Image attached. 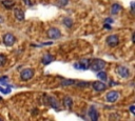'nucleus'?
I'll return each mask as SVG.
<instances>
[{"label": "nucleus", "instance_id": "obj_8", "mask_svg": "<svg viewBox=\"0 0 135 121\" xmlns=\"http://www.w3.org/2000/svg\"><path fill=\"white\" fill-rule=\"evenodd\" d=\"M117 73H118L122 78H127V77L130 76V70H129V68L126 67V66H122V65H120V66L117 67Z\"/></svg>", "mask_w": 135, "mask_h": 121}, {"label": "nucleus", "instance_id": "obj_11", "mask_svg": "<svg viewBox=\"0 0 135 121\" xmlns=\"http://www.w3.org/2000/svg\"><path fill=\"white\" fill-rule=\"evenodd\" d=\"M14 16H15V18H16L17 20H19V21L24 20V13H23V11L20 9V8H15V9H14Z\"/></svg>", "mask_w": 135, "mask_h": 121}, {"label": "nucleus", "instance_id": "obj_23", "mask_svg": "<svg viewBox=\"0 0 135 121\" xmlns=\"http://www.w3.org/2000/svg\"><path fill=\"white\" fill-rule=\"evenodd\" d=\"M130 110H131L132 114H135V107H134V105H132V106L130 107Z\"/></svg>", "mask_w": 135, "mask_h": 121}, {"label": "nucleus", "instance_id": "obj_25", "mask_svg": "<svg viewBox=\"0 0 135 121\" xmlns=\"http://www.w3.org/2000/svg\"><path fill=\"white\" fill-rule=\"evenodd\" d=\"M103 27H104L105 29H111V25H109V24H104Z\"/></svg>", "mask_w": 135, "mask_h": 121}, {"label": "nucleus", "instance_id": "obj_17", "mask_svg": "<svg viewBox=\"0 0 135 121\" xmlns=\"http://www.w3.org/2000/svg\"><path fill=\"white\" fill-rule=\"evenodd\" d=\"M72 84H76V81H75V80H63V81L61 82V85H62V86L72 85Z\"/></svg>", "mask_w": 135, "mask_h": 121}, {"label": "nucleus", "instance_id": "obj_5", "mask_svg": "<svg viewBox=\"0 0 135 121\" xmlns=\"http://www.w3.org/2000/svg\"><path fill=\"white\" fill-rule=\"evenodd\" d=\"M47 37L50 39H58V38L61 37V33H60V31L58 28L52 27V28H50L47 31Z\"/></svg>", "mask_w": 135, "mask_h": 121}, {"label": "nucleus", "instance_id": "obj_10", "mask_svg": "<svg viewBox=\"0 0 135 121\" xmlns=\"http://www.w3.org/2000/svg\"><path fill=\"white\" fill-rule=\"evenodd\" d=\"M88 114H89V117H90L91 120L96 121L98 119V113H97V110H96V108L94 106H91L89 108V113Z\"/></svg>", "mask_w": 135, "mask_h": 121}, {"label": "nucleus", "instance_id": "obj_14", "mask_svg": "<svg viewBox=\"0 0 135 121\" xmlns=\"http://www.w3.org/2000/svg\"><path fill=\"white\" fill-rule=\"evenodd\" d=\"M2 5L5 7V8H12V7H14V5H15V2L13 1V0H2Z\"/></svg>", "mask_w": 135, "mask_h": 121}, {"label": "nucleus", "instance_id": "obj_18", "mask_svg": "<svg viewBox=\"0 0 135 121\" xmlns=\"http://www.w3.org/2000/svg\"><path fill=\"white\" fill-rule=\"evenodd\" d=\"M5 63H6V57L3 54H0V67L4 66Z\"/></svg>", "mask_w": 135, "mask_h": 121}, {"label": "nucleus", "instance_id": "obj_1", "mask_svg": "<svg viewBox=\"0 0 135 121\" xmlns=\"http://www.w3.org/2000/svg\"><path fill=\"white\" fill-rule=\"evenodd\" d=\"M105 66V62L101 59H93L91 62H90V67L92 70L94 72H99V70H102Z\"/></svg>", "mask_w": 135, "mask_h": 121}, {"label": "nucleus", "instance_id": "obj_22", "mask_svg": "<svg viewBox=\"0 0 135 121\" xmlns=\"http://www.w3.org/2000/svg\"><path fill=\"white\" fill-rule=\"evenodd\" d=\"M78 85H79V86H88L89 84H88L86 82H79V83H78Z\"/></svg>", "mask_w": 135, "mask_h": 121}, {"label": "nucleus", "instance_id": "obj_3", "mask_svg": "<svg viewBox=\"0 0 135 121\" xmlns=\"http://www.w3.org/2000/svg\"><path fill=\"white\" fill-rule=\"evenodd\" d=\"M15 40H16L15 36H14L13 34H11V33H6V34L3 36V43H4L6 46H12V45L14 44Z\"/></svg>", "mask_w": 135, "mask_h": 121}, {"label": "nucleus", "instance_id": "obj_6", "mask_svg": "<svg viewBox=\"0 0 135 121\" xmlns=\"http://www.w3.org/2000/svg\"><path fill=\"white\" fill-rule=\"evenodd\" d=\"M105 41H107L108 45L114 47V46H116V45L118 44L119 39H118V37H117L116 35H110V36L107 37V40H105Z\"/></svg>", "mask_w": 135, "mask_h": 121}, {"label": "nucleus", "instance_id": "obj_24", "mask_svg": "<svg viewBox=\"0 0 135 121\" xmlns=\"http://www.w3.org/2000/svg\"><path fill=\"white\" fill-rule=\"evenodd\" d=\"M23 2H24V4H26V5H31L32 3H31V0H23Z\"/></svg>", "mask_w": 135, "mask_h": 121}, {"label": "nucleus", "instance_id": "obj_26", "mask_svg": "<svg viewBox=\"0 0 135 121\" xmlns=\"http://www.w3.org/2000/svg\"><path fill=\"white\" fill-rule=\"evenodd\" d=\"M107 20V22H110V23H112L113 21H112V19H110V18H108V19H105Z\"/></svg>", "mask_w": 135, "mask_h": 121}, {"label": "nucleus", "instance_id": "obj_4", "mask_svg": "<svg viewBox=\"0 0 135 121\" xmlns=\"http://www.w3.org/2000/svg\"><path fill=\"white\" fill-rule=\"evenodd\" d=\"M118 98H119V93L116 92V90H110V92L105 95V99H107V101H108V102H111V103L117 101Z\"/></svg>", "mask_w": 135, "mask_h": 121}, {"label": "nucleus", "instance_id": "obj_21", "mask_svg": "<svg viewBox=\"0 0 135 121\" xmlns=\"http://www.w3.org/2000/svg\"><path fill=\"white\" fill-rule=\"evenodd\" d=\"M0 90H1V92H3L4 94H6V93H9V92H11V89H9V88L4 89V88H3V87H1V86H0Z\"/></svg>", "mask_w": 135, "mask_h": 121}, {"label": "nucleus", "instance_id": "obj_15", "mask_svg": "<svg viewBox=\"0 0 135 121\" xmlns=\"http://www.w3.org/2000/svg\"><path fill=\"white\" fill-rule=\"evenodd\" d=\"M53 60H54V58L51 56V54H47V53L42 57V62H43L44 64H49V63H51Z\"/></svg>", "mask_w": 135, "mask_h": 121}, {"label": "nucleus", "instance_id": "obj_2", "mask_svg": "<svg viewBox=\"0 0 135 121\" xmlns=\"http://www.w3.org/2000/svg\"><path fill=\"white\" fill-rule=\"evenodd\" d=\"M33 76H34V69L33 68H24L20 73V78L23 81H27V80L32 79Z\"/></svg>", "mask_w": 135, "mask_h": 121}, {"label": "nucleus", "instance_id": "obj_13", "mask_svg": "<svg viewBox=\"0 0 135 121\" xmlns=\"http://www.w3.org/2000/svg\"><path fill=\"white\" fill-rule=\"evenodd\" d=\"M62 102H63V105L66 106V107H69V108H71L72 105H73V100L71 99V97H68V96H65L63 98V101Z\"/></svg>", "mask_w": 135, "mask_h": 121}, {"label": "nucleus", "instance_id": "obj_19", "mask_svg": "<svg viewBox=\"0 0 135 121\" xmlns=\"http://www.w3.org/2000/svg\"><path fill=\"white\" fill-rule=\"evenodd\" d=\"M63 24H64L65 26H68V27H71L72 24H73V22H72V20H71L70 18H64V19H63Z\"/></svg>", "mask_w": 135, "mask_h": 121}, {"label": "nucleus", "instance_id": "obj_20", "mask_svg": "<svg viewBox=\"0 0 135 121\" xmlns=\"http://www.w3.org/2000/svg\"><path fill=\"white\" fill-rule=\"evenodd\" d=\"M49 100H50V103H51V105L53 106V107H56V104H57V101L53 98V97H49Z\"/></svg>", "mask_w": 135, "mask_h": 121}, {"label": "nucleus", "instance_id": "obj_9", "mask_svg": "<svg viewBox=\"0 0 135 121\" xmlns=\"http://www.w3.org/2000/svg\"><path fill=\"white\" fill-rule=\"evenodd\" d=\"M92 86H93V88H94L96 92H103V90L107 88L105 84H104L103 82H101V81H95V82H93Z\"/></svg>", "mask_w": 135, "mask_h": 121}, {"label": "nucleus", "instance_id": "obj_16", "mask_svg": "<svg viewBox=\"0 0 135 121\" xmlns=\"http://www.w3.org/2000/svg\"><path fill=\"white\" fill-rule=\"evenodd\" d=\"M97 77H98L99 79L103 80V81H105V80L108 79V77H107V74H105L104 72H102V70H99V72L97 73Z\"/></svg>", "mask_w": 135, "mask_h": 121}, {"label": "nucleus", "instance_id": "obj_12", "mask_svg": "<svg viewBox=\"0 0 135 121\" xmlns=\"http://www.w3.org/2000/svg\"><path fill=\"white\" fill-rule=\"evenodd\" d=\"M120 9H121V6H120L118 3H114V4H112V6H111V13H112L113 15L118 14V13L120 12Z\"/></svg>", "mask_w": 135, "mask_h": 121}, {"label": "nucleus", "instance_id": "obj_7", "mask_svg": "<svg viewBox=\"0 0 135 121\" xmlns=\"http://www.w3.org/2000/svg\"><path fill=\"white\" fill-rule=\"evenodd\" d=\"M90 60L89 59H83L81 61H79L78 63L74 64V67L76 68H80V69H88L90 67Z\"/></svg>", "mask_w": 135, "mask_h": 121}]
</instances>
